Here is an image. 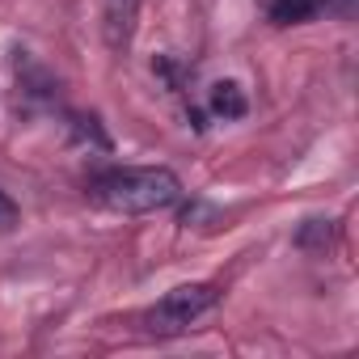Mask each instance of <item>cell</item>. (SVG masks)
<instances>
[{
	"instance_id": "1",
	"label": "cell",
	"mask_w": 359,
	"mask_h": 359,
	"mask_svg": "<svg viewBox=\"0 0 359 359\" xmlns=\"http://www.w3.org/2000/svg\"><path fill=\"white\" fill-rule=\"evenodd\" d=\"M182 182L165 165H135V169H114L97 182V203L118 212V216H148L165 212L177 203Z\"/></svg>"
},
{
	"instance_id": "2",
	"label": "cell",
	"mask_w": 359,
	"mask_h": 359,
	"mask_svg": "<svg viewBox=\"0 0 359 359\" xmlns=\"http://www.w3.org/2000/svg\"><path fill=\"white\" fill-rule=\"evenodd\" d=\"M220 292L212 283H177L173 292H165L156 300V309L148 313V330L152 334H182L191 330L199 317H208L216 309Z\"/></svg>"
},
{
	"instance_id": "3",
	"label": "cell",
	"mask_w": 359,
	"mask_h": 359,
	"mask_svg": "<svg viewBox=\"0 0 359 359\" xmlns=\"http://www.w3.org/2000/svg\"><path fill=\"white\" fill-rule=\"evenodd\" d=\"M135 22H140V0H106L102 13V34L110 51H127L135 39Z\"/></svg>"
},
{
	"instance_id": "4",
	"label": "cell",
	"mask_w": 359,
	"mask_h": 359,
	"mask_svg": "<svg viewBox=\"0 0 359 359\" xmlns=\"http://www.w3.org/2000/svg\"><path fill=\"white\" fill-rule=\"evenodd\" d=\"M212 110H216L220 118H245L250 102H245V93H241L233 81H220V85H212Z\"/></svg>"
},
{
	"instance_id": "5",
	"label": "cell",
	"mask_w": 359,
	"mask_h": 359,
	"mask_svg": "<svg viewBox=\"0 0 359 359\" xmlns=\"http://www.w3.org/2000/svg\"><path fill=\"white\" fill-rule=\"evenodd\" d=\"M321 9V0H271V22L275 26H300Z\"/></svg>"
},
{
	"instance_id": "6",
	"label": "cell",
	"mask_w": 359,
	"mask_h": 359,
	"mask_svg": "<svg viewBox=\"0 0 359 359\" xmlns=\"http://www.w3.org/2000/svg\"><path fill=\"white\" fill-rule=\"evenodd\" d=\"M330 237H334L330 220H309V224L296 233V241H300L304 250H325V245H330Z\"/></svg>"
},
{
	"instance_id": "7",
	"label": "cell",
	"mask_w": 359,
	"mask_h": 359,
	"mask_svg": "<svg viewBox=\"0 0 359 359\" xmlns=\"http://www.w3.org/2000/svg\"><path fill=\"white\" fill-rule=\"evenodd\" d=\"M18 224V203L5 195V191H0V233H9Z\"/></svg>"
}]
</instances>
